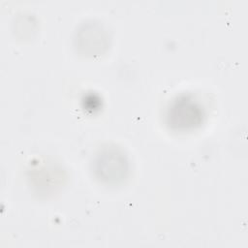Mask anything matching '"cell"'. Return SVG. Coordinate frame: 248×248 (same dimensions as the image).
<instances>
[{"instance_id": "1", "label": "cell", "mask_w": 248, "mask_h": 248, "mask_svg": "<svg viewBox=\"0 0 248 248\" xmlns=\"http://www.w3.org/2000/svg\"><path fill=\"white\" fill-rule=\"evenodd\" d=\"M173 111H178L179 117L178 126H190L195 125L201 119V110L197 104L192 102L191 100H181L174 104L171 108Z\"/></svg>"}]
</instances>
